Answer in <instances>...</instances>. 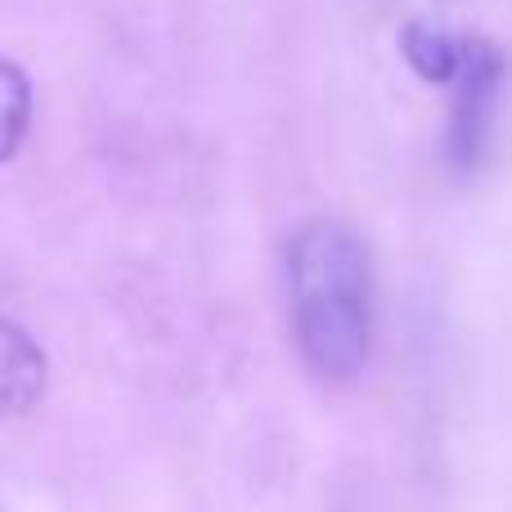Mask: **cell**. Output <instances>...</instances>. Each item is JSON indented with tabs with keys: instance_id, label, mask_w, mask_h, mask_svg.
I'll use <instances>...</instances> for the list:
<instances>
[{
	"instance_id": "6da1fadb",
	"label": "cell",
	"mask_w": 512,
	"mask_h": 512,
	"mask_svg": "<svg viewBox=\"0 0 512 512\" xmlns=\"http://www.w3.org/2000/svg\"><path fill=\"white\" fill-rule=\"evenodd\" d=\"M288 292L306 364L324 382H351L373 342L369 261L360 243L342 225H306L288 248Z\"/></svg>"
},
{
	"instance_id": "7a4b0ae2",
	"label": "cell",
	"mask_w": 512,
	"mask_h": 512,
	"mask_svg": "<svg viewBox=\"0 0 512 512\" xmlns=\"http://www.w3.org/2000/svg\"><path fill=\"white\" fill-rule=\"evenodd\" d=\"M454 81H459V99H454L450 131H445V162H450L454 176H472L481 167V158H486L490 131H495L504 59L490 45H468Z\"/></svg>"
},
{
	"instance_id": "3957f363",
	"label": "cell",
	"mask_w": 512,
	"mask_h": 512,
	"mask_svg": "<svg viewBox=\"0 0 512 512\" xmlns=\"http://www.w3.org/2000/svg\"><path fill=\"white\" fill-rule=\"evenodd\" d=\"M45 391V355L14 319H0V418L27 414Z\"/></svg>"
},
{
	"instance_id": "277c9868",
	"label": "cell",
	"mask_w": 512,
	"mask_h": 512,
	"mask_svg": "<svg viewBox=\"0 0 512 512\" xmlns=\"http://www.w3.org/2000/svg\"><path fill=\"white\" fill-rule=\"evenodd\" d=\"M463 54H468V45L450 41L441 27L414 23L405 32V59L414 63L427 81H454L459 77V68H463Z\"/></svg>"
},
{
	"instance_id": "5b68a950",
	"label": "cell",
	"mask_w": 512,
	"mask_h": 512,
	"mask_svg": "<svg viewBox=\"0 0 512 512\" xmlns=\"http://www.w3.org/2000/svg\"><path fill=\"white\" fill-rule=\"evenodd\" d=\"M27 117H32V95H27L23 72L9 59H0V158H9L23 144Z\"/></svg>"
}]
</instances>
